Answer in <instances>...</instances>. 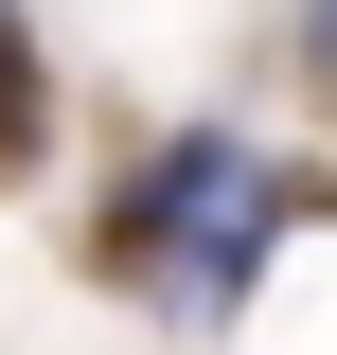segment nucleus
<instances>
[{"mask_svg": "<svg viewBox=\"0 0 337 355\" xmlns=\"http://www.w3.org/2000/svg\"><path fill=\"white\" fill-rule=\"evenodd\" d=\"M284 214H302V178H266L231 125H196V142H160V160L125 178L107 266H125V284H160V302L213 338V320L249 302V266H266V231H284Z\"/></svg>", "mask_w": 337, "mask_h": 355, "instance_id": "nucleus-1", "label": "nucleus"}, {"mask_svg": "<svg viewBox=\"0 0 337 355\" xmlns=\"http://www.w3.org/2000/svg\"><path fill=\"white\" fill-rule=\"evenodd\" d=\"M36 142V36H18V0H0V160Z\"/></svg>", "mask_w": 337, "mask_h": 355, "instance_id": "nucleus-2", "label": "nucleus"}, {"mask_svg": "<svg viewBox=\"0 0 337 355\" xmlns=\"http://www.w3.org/2000/svg\"><path fill=\"white\" fill-rule=\"evenodd\" d=\"M302 53H320V71H337V0H320V18H302Z\"/></svg>", "mask_w": 337, "mask_h": 355, "instance_id": "nucleus-3", "label": "nucleus"}]
</instances>
